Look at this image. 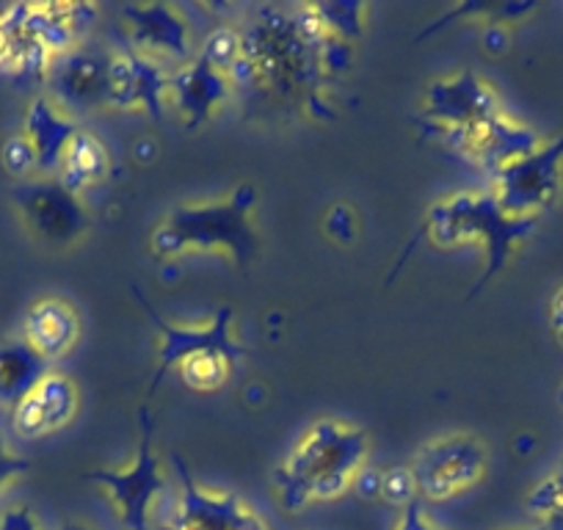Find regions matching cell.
Listing matches in <instances>:
<instances>
[{
	"label": "cell",
	"instance_id": "1",
	"mask_svg": "<svg viewBox=\"0 0 563 530\" xmlns=\"http://www.w3.org/2000/svg\"><path fill=\"white\" fill-rule=\"evenodd\" d=\"M349 64V42H340L323 31L310 7L282 12L263 7L252 23L241 31V69L274 91L279 100L296 102L312 117H327V78Z\"/></svg>",
	"mask_w": 563,
	"mask_h": 530
},
{
	"label": "cell",
	"instance_id": "2",
	"mask_svg": "<svg viewBox=\"0 0 563 530\" xmlns=\"http://www.w3.org/2000/svg\"><path fill=\"white\" fill-rule=\"evenodd\" d=\"M365 456V431L334 418L316 420L288 459L276 467V500L290 514L305 511L316 503L338 500L356 484Z\"/></svg>",
	"mask_w": 563,
	"mask_h": 530
},
{
	"label": "cell",
	"instance_id": "3",
	"mask_svg": "<svg viewBox=\"0 0 563 530\" xmlns=\"http://www.w3.org/2000/svg\"><path fill=\"white\" fill-rule=\"evenodd\" d=\"M536 230V221H522L511 219V216L503 213V208L497 205L495 194L492 191H459L451 194L445 199H437L429 208L426 219H422L420 230L411 238L406 252L400 254L398 268L395 274L404 268V263L409 260V254L415 252V246H420V241H431L437 246H459V243H484L486 249V272L475 279V288L470 296H478L497 274L503 272L511 260V254L517 252L519 243Z\"/></svg>",
	"mask_w": 563,
	"mask_h": 530
},
{
	"label": "cell",
	"instance_id": "4",
	"mask_svg": "<svg viewBox=\"0 0 563 530\" xmlns=\"http://www.w3.org/2000/svg\"><path fill=\"white\" fill-rule=\"evenodd\" d=\"M257 191L238 186L224 199L180 205L169 210L150 235L158 257L172 260L186 252H219L232 263L246 265L260 252V238L252 227Z\"/></svg>",
	"mask_w": 563,
	"mask_h": 530
},
{
	"label": "cell",
	"instance_id": "5",
	"mask_svg": "<svg viewBox=\"0 0 563 530\" xmlns=\"http://www.w3.org/2000/svg\"><path fill=\"white\" fill-rule=\"evenodd\" d=\"M563 188V133L541 142L533 153L511 161L492 177V188L503 213L511 219L539 221L558 202Z\"/></svg>",
	"mask_w": 563,
	"mask_h": 530
},
{
	"label": "cell",
	"instance_id": "6",
	"mask_svg": "<svg viewBox=\"0 0 563 530\" xmlns=\"http://www.w3.org/2000/svg\"><path fill=\"white\" fill-rule=\"evenodd\" d=\"M139 418L141 437L133 464L128 470H97V473L86 475L111 497L113 511L128 530H150V514H153L155 500L166 486L164 473H161V459L153 445L155 423L147 407L139 409Z\"/></svg>",
	"mask_w": 563,
	"mask_h": 530
},
{
	"label": "cell",
	"instance_id": "7",
	"mask_svg": "<svg viewBox=\"0 0 563 530\" xmlns=\"http://www.w3.org/2000/svg\"><path fill=\"white\" fill-rule=\"evenodd\" d=\"M486 464L489 456L475 434H448L431 440L411 462L417 495L431 503L453 500L484 478Z\"/></svg>",
	"mask_w": 563,
	"mask_h": 530
},
{
	"label": "cell",
	"instance_id": "8",
	"mask_svg": "<svg viewBox=\"0 0 563 530\" xmlns=\"http://www.w3.org/2000/svg\"><path fill=\"white\" fill-rule=\"evenodd\" d=\"M14 205L31 235L47 246H73L89 232V210L58 177L25 180L14 188Z\"/></svg>",
	"mask_w": 563,
	"mask_h": 530
},
{
	"label": "cell",
	"instance_id": "9",
	"mask_svg": "<svg viewBox=\"0 0 563 530\" xmlns=\"http://www.w3.org/2000/svg\"><path fill=\"white\" fill-rule=\"evenodd\" d=\"M133 294L141 301V307H144V312H147L155 332H158V367H155L153 384L147 389L150 395L161 387V382L169 376V371H177V365L191 360V356L221 354L232 365L241 362L243 349L232 340V307H221L202 327H177V323H169L166 318H161L158 310L141 296L139 288Z\"/></svg>",
	"mask_w": 563,
	"mask_h": 530
},
{
	"label": "cell",
	"instance_id": "10",
	"mask_svg": "<svg viewBox=\"0 0 563 530\" xmlns=\"http://www.w3.org/2000/svg\"><path fill=\"white\" fill-rule=\"evenodd\" d=\"M503 111L506 108L495 86L470 69L431 80L422 95V119L440 130L442 136L486 122Z\"/></svg>",
	"mask_w": 563,
	"mask_h": 530
},
{
	"label": "cell",
	"instance_id": "11",
	"mask_svg": "<svg viewBox=\"0 0 563 530\" xmlns=\"http://www.w3.org/2000/svg\"><path fill=\"white\" fill-rule=\"evenodd\" d=\"M175 473L180 478V492L169 530H268L265 519L238 495L199 486L180 456H175Z\"/></svg>",
	"mask_w": 563,
	"mask_h": 530
},
{
	"label": "cell",
	"instance_id": "12",
	"mask_svg": "<svg viewBox=\"0 0 563 530\" xmlns=\"http://www.w3.org/2000/svg\"><path fill=\"white\" fill-rule=\"evenodd\" d=\"M448 144L473 161L478 169L489 172L492 177L508 166L511 161L522 158V155L533 153L541 144V136L530 124L519 122L511 113H497V117L486 119V122L473 124L459 133H448Z\"/></svg>",
	"mask_w": 563,
	"mask_h": 530
},
{
	"label": "cell",
	"instance_id": "13",
	"mask_svg": "<svg viewBox=\"0 0 563 530\" xmlns=\"http://www.w3.org/2000/svg\"><path fill=\"white\" fill-rule=\"evenodd\" d=\"M166 100H169V75L155 58L135 51L111 56L108 106L117 111H144L153 119H161Z\"/></svg>",
	"mask_w": 563,
	"mask_h": 530
},
{
	"label": "cell",
	"instance_id": "14",
	"mask_svg": "<svg viewBox=\"0 0 563 530\" xmlns=\"http://www.w3.org/2000/svg\"><path fill=\"white\" fill-rule=\"evenodd\" d=\"M124 29L141 56H166L191 62V34L183 12L169 3H130L122 7Z\"/></svg>",
	"mask_w": 563,
	"mask_h": 530
},
{
	"label": "cell",
	"instance_id": "15",
	"mask_svg": "<svg viewBox=\"0 0 563 530\" xmlns=\"http://www.w3.org/2000/svg\"><path fill=\"white\" fill-rule=\"evenodd\" d=\"M108 73H111V56L91 47H75L53 62L47 84L62 108L91 111L108 106Z\"/></svg>",
	"mask_w": 563,
	"mask_h": 530
},
{
	"label": "cell",
	"instance_id": "16",
	"mask_svg": "<svg viewBox=\"0 0 563 530\" xmlns=\"http://www.w3.org/2000/svg\"><path fill=\"white\" fill-rule=\"evenodd\" d=\"M75 415H78V387L67 373L51 371L12 409V426L25 440H36L69 426Z\"/></svg>",
	"mask_w": 563,
	"mask_h": 530
},
{
	"label": "cell",
	"instance_id": "17",
	"mask_svg": "<svg viewBox=\"0 0 563 530\" xmlns=\"http://www.w3.org/2000/svg\"><path fill=\"white\" fill-rule=\"evenodd\" d=\"M230 95V78L210 67L202 56H194L169 75V100L180 111L186 128L208 122Z\"/></svg>",
	"mask_w": 563,
	"mask_h": 530
},
{
	"label": "cell",
	"instance_id": "18",
	"mask_svg": "<svg viewBox=\"0 0 563 530\" xmlns=\"http://www.w3.org/2000/svg\"><path fill=\"white\" fill-rule=\"evenodd\" d=\"M95 18L97 7L91 3H25L29 31L47 47L53 58L75 51Z\"/></svg>",
	"mask_w": 563,
	"mask_h": 530
},
{
	"label": "cell",
	"instance_id": "19",
	"mask_svg": "<svg viewBox=\"0 0 563 530\" xmlns=\"http://www.w3.org/2000/svg\"><path fill=\"white\" fill-rule=\"evenodd\" d=\"M80 332L78 312L64 299H40L29 307L23 321V340L47 362L67 354Z\"/></svg>",
	"mask_w": 563,
	"mask_h": 530
},
{
	"label": "cell",
	"instance_id": "20",
	"mask_svg": "<svg viewBox=\"0 0 563 530\" xmlns=\"http://www.w3.org/2000/svg\"><path fill=\"white\" fill-rule=\"evenodd\" d=\"M78 133L75 122L64 117L62 108L47 97H36L29 106L23 122V136L29 139L31 147L36 153V164H40V175H58L62 166L64 150L69 147L73 136Z\"/></svg>",
	"mask_w": 563,
	"mask_h": 530
},
{
	"label": "cell",
	"instance_id": "21",
	"mask_svg": "<svg viewBox=\"0 0 563 530\" xmlns=\"http://www.w3.org/2000/svg\"><path fill=\"white\" fill-rule=\"evenodd\" d=\"M47 373V360L25 340H0V407H18Z\"/></svg>",
	"mask_w": 563,
	"mask_h": 530
},
{
	"label": "cell",
	"instance_id": "22",
	"mask_svg": "<svg viewBox=\"0 0 563 530\" xmlns=\"http://www.w3.org/2000/svg\"><path fill=\"white\" fill-rule=\"evenodd\" d=\"M108 175V150L91 130H80L73 136L69 147L64 150L62 166H58V180L73 194L95 186Z\"/></svg>",
	"mask_w": 563,
	"mask_h": 530
},
{
	"label": "cell",
	"instance_id": "23",
	"mask_svg": "<svg viewBox=\"0 0 563 530\" xmlns=\"http://www.w3.org/2000/svg\"><path fill=\"white\" fill-rule=\"evenodd\" d=\"M536 7L533 3H464V7H453L451 12L442 14L434 25L422 31L417 40H426V36L437 34L442 31L445 25H451L453 20H464V18H481L486 25H511L519 23L522 18L533 14Z\"/></svg>",
	"mask_w": 563,
	"mask_h": 530
},
{
	"label": "cell",
	"instance_id": "24",
	"mask_svg": "<svg viewBox=\"0 0 563 530\" xmlns=\"http://www.w3.org/2000/svg\"><path fill=\"white\" fill-rule=\"evenodd\" d=\"M528 511L539 530H563V464L533 486Z\"/></svg>",
	"mask_w": 563,
	"mask_h": 530
},
{
	"label": "cell",
	"instance_id": "25",
	"mask_svg": "<svg viewBox=\"0 0 563 530\" xmlns=\"http://www.w3.org/2000/svg\"><path fill=\"white\" fill-rule=\"evenodd\" d=\"M310 12L329 36L351 42L365 29V3H310Z\"/></svg>",
	"mask_w": 563,
	"mask_h": 530
},
{
	"label": "cell",
	"instance_id": "26",
	"mask_svg": "<svg viewBox=\"0 0 563 530\" xmlns=\"http://www.w3.org/2000/svg\"><path fill=\"white\" fill-rule=\"evenodd\" d=\"M232 362L221 354H199L191 360L180 362L177 373H180L183 384L197 393H213L227 384V378L232 376Z\"/></svg>",
	"mask_w": 563,
	"mask_h": 530
},
{
	"label": "cell",
	"instance_id": "27",
	"mask_svg": "<svg viewBox=\"0 0 563 530\" xmlns=\"http://www.w3.org/2000/svg\"><path fill=\"white\" fill-rule=\"evenodd\" d=\"M199 56H202L210 67H216L219 73H224L227 78H230V75L235 73L238 64H241V31L230 29V25L216 29L213 34L205 40Z\"/></svg>",
	"mask_w": 563,
	"mask_h": 530
},
{
	"label": "cell",
	"instance_id": "28",
	"mask_svg": "<svg viewBox=\"0 0 563 530\" xmlns=\"http://www.w3.org/2000/svg\"><path fill=\"white\" fill-rule=\"evenodd\" d=\"M0 155H3V166H7L9 175H14V177L40 175L36 153L23 133H14V136H9L7 144H3V150H0Z\"/></svg>",
	"mask_w": 563,
	"mask_h": 530
},
{
	"label": "cell",
	"instance_id": "29",
	"mask_svg": "<svg viewBox=\"0 0 563 530\" xmlns=\"http://www.w3.org/2000/svg\"><path fill=\"white\" fill-rule=\"evenodd\" d=\"M387 503L393 506H409L417 495V486H415V475H411V467H395L389 473L382 475V486H378Z\"/></svg>",
	"mask_w": 563,
	"mask_h": 530
},
{
	"label": "cell",
	"instance_id": "30",
	"mask_svg": "<svg viewBox=\"0 0 563 530\" xmlns=\"http://www.w3.org/2000/svg\"><path fill=\"white\" fill-rule=\"evenodd\" d=\"M0 530H45V528H42L34 508L25 506V503H14V506L0 511Z\"/></svg>",
	"mask_w": 563,
	"mask_h": 530
},
{
	"label": "cell",
	"instance_id": "31",
	"mask_svg": "<svg viewBox=\"0 0 563 530\" xmlns=\"http://www.w3.org/2000/svg\"><path fill=\"white\" fill-rule=\"evenodd\" d=\"M327 235L338 243H349L354 238V210L349 205H334L327 213Z\"/></svg>",
	"mask_w": 563,
	"mask_h": 530
},
{
	"label": "cell",
	"instance_id": "32",
	"mask_svg": "<svg viewBox=\"0 0 563 530\" xmlns=\"http://www.w3.org/2000/svg\"><path fill=\"white\" fill-rule=\"evenodd\" d=\"M25 470H29V462H25L23 456H18V453L9 451L7 440L0 437V489H7L14 478H20V475L25 473Z\"/></svg>",
	"mask_w": 563,
	"mask_h": 530
},
{
	"label": "cell",
	"instance_id": "33",
	"mask_svg": "<svg viewBox=\"0 0 563 530\" xmlns=\"http://www.w3.org/2000/svg\"><path fill=\"white\" fill-rule=\"evenodd\" d=\"M431 528H434V522L426 517V511H422L420 503L411 500L409 506L400 508V517H398V522H395L393 530H431Z\"/></svg>",
	"mask_w": 563,
	"mask_h": 530
},
{
	"label": "cell",
	"instance_id": "34",
	"mask_svg": "<svg viewBox=\"0 0 563 530\" xmlns=\"http://www.w3.org/2000/svg\"><path fill=\"white\" fill-rule=\"evenodd\" d=\"M550 329L558 343L563 345V285L552 294L550 299Z\"/></svg>",
	"mask_w": 563,
	"mask_h": 530
},
{
	"label": "cell",
	"instance_id": "35",
	"mask_svg": "<svg viewBox=\"0 0 563 530\" xmlns=\"http://www.w3.org/2000/svg\"><path fill=\"white\" fill-rule=\"evenodd\" d=\"M12 53H14L12 29H9L3 12H0V69H9V64H12Z\"/></svg>",
	"mask_w": 563,
	"mask_h": 530
},
{
	"label": "cell",
	"instance_id": "36",
	"mask_svg": "<svg viewBox=\"0 0 563 530\" xmlns=\"http://www.w3.org/2000/svg\"><path fill=\"white\" fill-rule=\"evenodd\" d=\"M62 530H95V528H89L86 522H67Z\"/></svg>",
	"mask_w": 563,
	"mask_h": 530
},
{
	"label": "cell",
	"instance_id": "37",
	"mask_svg": "<svg viewBox=\"0 0 563 530\" xmlns=\"http://www.w3.org/2000/svg\"><path fill=\"white\" fill-rule=\"evenodd\" d=\"M500 530H539L536 525H528V528H500Z\"/></svg>",
	"mask_w": 563,
	"mask_h": 530
},
{
	"label": "cell",
	"instance_id": "38",
	"mask_svg": "<svg viewBox=\"0 0 563 530\" xmlns=\"http://www.w3.org/2000/svg\"><path fill=\"white\" fill-rule=\"evenodd\" d=\"M558 404H561V409H563V384H561V389H558Z\"/></svg>",
	"mask_w": 563,
	"mask_h": 530
},
{
	"label": "cell",
	"instance_id": "39",
	"mask_svg": "<svg viewBox=\"0 0 563 530\" xmlns=\"http://www.w3.org/2000/svg\"><path fill=\"white\" fill-rule=\"evenodd\" d=\"M431 530H442V528H437V525H434V528H431Z\"/></svg>",
	"mask_w": 563,
	"mask_h": 530
}]
</instances>
